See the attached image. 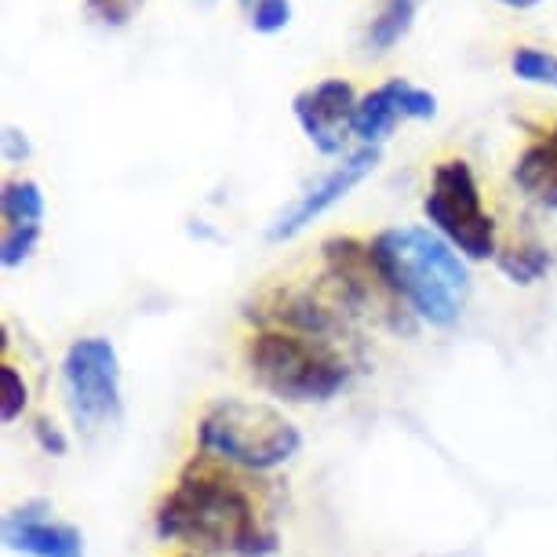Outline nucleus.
<instances>
[{
    "instance_id": "obj_7",
    "label": "nucleus",
    "mask_w": 557,
    "mask_h": 557,
    "mask_svg": "<svg viewBox=\"0 0 557 557\" xmlns=\"http://www.w3.org/2000/svg\"><path fill=\"white\" fill-rule=\"evenodd\" d=\"M357 91L350 81L324 77L310 88H302L292 99V113H296L302 135L310 146L324 157H339L346 143L354 139V117H357Z\"/></svg>"
},
{
    "instance_id": "obj_1",
    "label": "nucleus",
    "mask_w": 557,
    "mask_h": 557,
    "mask_svg": "<svg viewBox=\"0 0 557 557\" xmlns=\"http://www.w3.org/2000/svg\"><path fill=\"white\" fill-rule=\"evenodd\" d=\"M153 532L201 557H270L281 546L259 492L237 467L212 456L186 462L175 485L157 499Z\"/></svg>"
},
{
    "instance_id": "obj_22",
    "label": "nucleus",
    "mask_w": 557,
    "mask_h": 557,
    "mask_svg": "<svg viewBox=\"0 0 557 557\" xmlns=\"http://www.w3.org/2000/svg\"><path fill=\"white\" fill-rule=\"evenodd\" d=\"M237 4H240V8H245V15H248V12H251V8H256V4H259V0H237Z\"/></svg>"
},
{
    "instance_id": "obj_3",
    "label": "nucleus",
    "mask_w": 557,
    "mask_h": 557,
    "mask_svg": "<svg viewBox=\"0 0 557 557\" xmlns=\"http://www.w3.org/2000/svg\"><path fill=\"white\" fill-rule=\"evenodd\" d=\"M248 380L285 405H324L350 383V361L332 339L288 329L251 332L240 346Z\"/></svg>"
},
{
    "instance_id": "obj_10",
    "label": "nucleus",
    "mask_w": 557,
    "mask_h": 557,
    "mask_svg": "<svg viewBox=\"0 0 557 557\" xmlns=\"http://www.w3.org/2000/svg\"><path fill=\"white\" fill-rule=\"evenodd\" d=\"M0 219H4L0 267L15 270L40 245V230H45V194H40V183H34V178H8L4 194H0Z\"/></svg>"
},
{
    "instance_id": "obj_18",
    "label": "nucleus",
    "mask_w": 557,
    "mask_h": 557,
    "mask_svg": "<svg viewBox=\"0 0 557 557\" xmlns=\"http://www.w3.org/2000/svg\"><path fill=\"white\" fill-rule=\"evenodd\" d=\"M146 4V0H84V8H88V15L91 18H99L102 26H110V29H121V26H128L135 12Z\"/></svg>"
},
{
    "instance_id": "obj_14",
    "label": "nucleus",
    "mask_w": 557,
    "mask_h": 557,
    "mask_svg": "<svg viewBox=\"0 0 557 557\" xmlns=\"http://www.w3.org/2000/svg\"><path fill=\"white\" fill-rule=\"evenodd\" d=\"M550 262H554L550 251L543 245H535V240H518V245L499 248V256H496V267L507 273L513 285H535V281L550 270Z\"/></svg>"
},
{
    "instance_id": "obj_16",
    "label": "nucleus",
    "mask_w": 557,
    "mask_h": 557,
    "mask_svg": "<svg viewBox=\"0 0 557 557\" xmlns=\"http://www.w3.org/2000/svg\"><path fill=\"white\" fill-rule=\"evenodd\" d=\"M26 405H29V386L23 380V372L12 361H4L0 364V419H4V426L23 419Z\"/></svg>"
},
{
    "instance_id": "obj_8",
    "label": "nucleus",
    "mask_w": 557,
    "mask_h": 557,
    "mask_svg": "<svg viewBox=\"0 0 557 557\" xmlns=\"http://www.w3.org/2000/svg\"><path fill=\"white\" fill-rule=\"evenodd\" d=\"M375 164H380V146H361V150L346 153L329 175H321L318 183L307 186V190H302L296 201L285 208V212L273 219L270 240H292V237H299L302 230L313 223V219H321L324 212H329V208L346 201L354 186H361L364 178L375 172Z\"/></svg>"
},
{
    "instance_id": "obj_21",
    "label": "nucleus",
    "mask_w": 557,
    "mask_h": 557,
    "mask_svg": "<svg viewBox=\"0 0 557 557\" xmlns=\"http://www.w3.org/2000/svg\"><path fill=\"white\" fill-rule=\"evenodd\" d=\"M499 4H507V8H513V12H529V8H535V4H543V0H499Z\"/></svg>"
},
{
    "instance_id": "obj_23",
    "label": "nucleus",
    "mask_w": 557,
    "mask_h": 557,
    "mask_svg": "<svg viewBox=\"0 0 557 557\" xmlns=\"http://www.w3.org/2000/svg\"><path fill=\"white\" fill-rule=\"evenodd\" d=\"M194 4H197V8H212L215 0H194Z\"/></svg>"
},
{
    "instance_id": "obj_24",
    "label": "nucleus",
    "mask_w": 557,
    "mask_h": 557,
    "mask_svg": "<svg viewBox=\"0 0 557 557\" xmlns=\"http://www.w3.org/2000/svg\"><path fill=\"white\" fill-rule=\"evenodd\" d=\"M175 557H194V554H175Z\"/></svg>"
},
{
    "instance_id": "obj_12",
    "label": "nucleus",
    "mask_w": 557,
    "mask_h": 557,
    "mask_svg": "<svg viewBox=\"0 0 557 557\" xmlns=\"http://www.w3.org/2000/svg\"><path fill=\"white\" fill-rule=\"evenodd\" d=\"M513 183L529 201L546 212H557V124L521 150L518 164H513Z\"/></svg>"
},
{
    "instance_id": "obj_19",
    "label": "nucleus",
    "mask_w": 557,
    "mask_h": 557,
    "mask_svg": "<svg viewBox=\"0 0 557 557\" xmlns=\"http://www.w3.org/2000/svg\"><path fill=\"white\" fill-rule=\"evenodd\" d=\"M34 434L40 441V448L48 451V456H66V437H62V430L55 423H48V419H37V426H34Z\"/></svg>"
},
{
    "instance_id": "obj_11",
    "label": "nucleus",
    "mask_w": 557,
    "mask_h": 557,
    "mask_svg": "<svg viewBox=\"0 0 557 557\" xmlns=\"http://www.w3.org/2000/svg\"><path fill=\"white\" fill-rule=\"evenodd\" d=\"M40 503L12 510L4 518V546L26 557H84V535L66 521L45 518Z\"/></svg>"
},
{
    "instance_id": "obj_5",
    "label": "nucleus",
    "mask_w": 557,
    "mask_h": 557,
    "mask_svg": "<svg viewBox=\"0 0 557 557\" xmlns=\"http://www.w3.org/2000/svg\"><path fill=\"white\" fill-rule=\"evenodd\" d=\"M423 215L434 234H441L462 259L488 262L499 256L496 219L481 205V186L462 157L441 161L430 175V190L423 197Z\"/></svg>"
},
{
    "instance_id": "obj_2",
    "label": "nucleus",
    "mask_w": 557,
    "mask_h": 557,
    "mask_svg": "<svg viewBox=\"0 0 557 557\" xmlns=\"http://www.w3.org/2000/svg\"><path fill=\"white\" fill-rule=\"evenodd\" d=\"M375 277L408 313L430 329H451L462 318L470 292L467 262L445 237L426 226L383 230L368 245Z\"/></svg>"
},
{
    "instance_id": "obj_17",
    "label": "nucleus",
    "mask_w": 557,
    "mask_h": 557,
    "mask_svg": "<svg viewBox=\"0 0 557 557\" xmlns=\"http://www.w3.org/2000/svg\"><path fill=\"white\" fill-rule=\"evenodd\" d=\"M292 23V0H259L248 12V26L256 34H281Z\"/></svg>"
},
{
    "instance_id": "obj_15",
    "label": "nucleus",
    "mask_w": 557,
    "mask_h": 557,
    "mask_svg": "<svg viewBox=\"0 0 557 557\" xmlns=\"http://www.w3.org/2000/svg\"><path fill=\"white\" fill-rule=\"evenodd\" d=\"M510 70H513V77H521L529 84H546V88H557V55H554V51L521 45V48H513Z\"/></svg>"
},
{
    "instance_id": "obj_4",
    "label": "nucleus",
    "mask_w": 557,
    "mask_h": 557,
    "mask_svg": "<svg viewBox=\"0 0 557 557\" xmlns=\"http://www.w3.org/2000/svg\"><path fill=\"white\" fill-rule=\"evenodd\" d=\"M197 448L226 467L267 474L302 451V430L267 401L219 397L197 419Z\"/></svg>"
},
{
    "instance_id": "obj_13",
    "label": "nucleus",
    "mask_w": 557,
    "mask_h": 557,
    "mask_svg": "<svg viewBox=\"0 0 557 557\" xmlns=\"http://www.w3.org/2000/svg\"><path fill=\"white\" fill-rule=\"evenodd\" d=\"M419 0H383L380 15L372 18V26L364 29V45L368 51H391L408 29H412Z\"/></svg>"
},
{
    "instance_id": "obj_6",
    "label": "nucleus",
    "mask_w": 557,
    "mask_h": 557,
    "mask_svg": "<svg viewBox=\"0 0 557 557\" xmlns=\"http://www.w3.org/2000/svg\"><path fill=\"white\" fill-rule=\"evenodd\" d=\"M62 394L73 426L96 434L107 423L121 419V357L107 335L73 339L62 357Z\"/></svg>"
},
{
    "instance_id": "obj_20",
    "label": "nucleus",
    "mask_w": 557,
    "mask_h": 557,
    "mask_svg": "<svg viewBox=\"0 0 557 557\" xmlns=\"http://www.w3.org/2000/svg\"><path fill=\"white\" fill-rule=\"evenodd\" d=\"M29 157V143H26V132H18L8 124L4 128V161H23Z\"/></svg>"
},
{
    "instance_id": "obj_9",
    "label": "nucleus",
    "mask_w": 557,
    "mask_h": 557,
    "mask_svg": "<svg viewBox=\"0 0 557 557\" xmlns=\"http://www.w3.org/2000/svg\"><path fill=\"white\" fill-rule=\"evenodd\" d=\"M430 117H437L434 91L419 88L412 81L394 77L380 84V88H372L357 102L354 139L361 146H383L401 121H430Z\"/></svg>"
}]
</instances>
